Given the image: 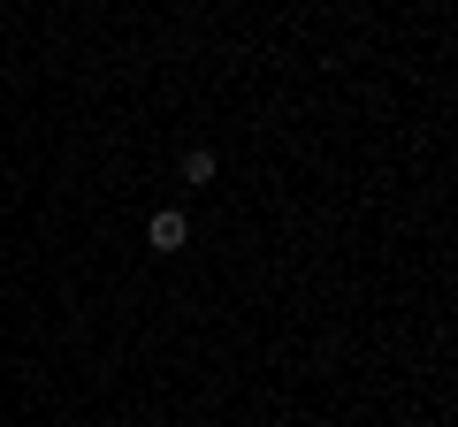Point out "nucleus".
<instances>
[{"instance_id":"f257e3e1","label":"nucleus","mask_w":458,"mask_h":427,"mask_svg":"<svg viewBox=\"0 0 458 427\" xmlns=\"http://www.w3.org/2000/svg\"><path fill=\"white\" fill-rule=\"evenodd\" d=\"M183 237H191V230H183V214H176V206H161V214L146 222V245H153V252H176Z\"/></svg>"},{"instance_id":"f03ea898","label":"nucleus","mask_w":458,"mask_h":427,"mask_svg":"<svg viewBox=\"0 0 458 427\" xmlns=\"http://www.w3.org/2000/svg\"><path fill=\"white\" fill-rule=\"evenodd\" d=\"M183 183H214V153H207V146L183 153Z\"/></svg>"}]
</instances>
